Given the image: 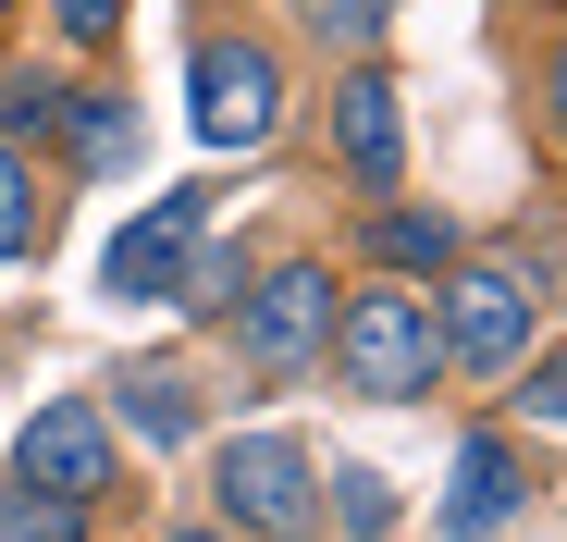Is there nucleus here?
Wrapping results in <instances>:
<instances>
[{
  "mask_svg": "<svg viewBox=\"0 0 567 542\" xmlns=\"http://www.w3.org/2000/svg\"><path fill=\"white\" fill-rule=\"evenodd\" d=\"M333 371H346V395H432V371H444V321H432V296H408V284H370V296H346V321H333Z\"/></svg>",
  "mask_w": 567,
  "mask_h": 542,
  "instance_id": "1",
  "label": "nucleus"
},
{
  "mask_svg": "<svg viewBox=\"0 0 567 542\" xmlns=\"http://www.w3.org/2000/svg\"><path fill=\"white\" fill-rule=\"evenodd\" d=\"M210 493H223V518H235L247 542H309V530H321V469H309L297 431H235Z\"/></svg>",
  "mask_w": 567,
  "mask_h": 542,
  "instance_id": "2",
  "label": "nucleus"
},
{
  "mask_svg": "<svg viewBox=\"0 0 567 542\" xmlns=\"http://www.w3.org/2000/svg\"><path fill=\"white\" fill-rule=\"evenodd\" d=\"M185 86H198V136H210V148H271V124H284V62H271L259 38H198Z\"/></svg>",
  "mask_w": 567,
  "mask_h": 542,
  "instance_id": "3",
  "label": "nucleus"
},
{
  "mask_svg": "<svg viewBox=\"0 0 567 542\" xmlns=\"http://www.w3.org/2000/svg\"><path fill=\"white\" fill-rule=\"evenodd\" d=\"M235 345L259 357V371H309V357L333 345V271H321V259L259 271V284L235 296Z\"/></svg>",
  "mask_w": 567,
  "mask_h": 542,
  "instance_id": "4",
  "label": "nucleus"
},
{
  "mask_svg": "<svg viewBox=\"0 0 567 542\" xmlns=\"http://www.w3.org/2000/svg\"><path fill=\"white\" fill-rule=\"evenodd\" d=\"M530 309H543V296H530V271L468 259L456 284H444V309H432V321H444V357H456V371H506V357L530 345Z\"/></svg>",
  "mask_w": 567,
  "mask_h": 542,
  "instance_id": "5",
  "label": "nucleus"
},
{
  "mask_svg": "<svg viewBox=\"0 0 567 542\" xmlns=\"http://www.w3.org/2000/svg\"><path fill=\"white\" fill-rule=\"evenodd\" d=\"M13 481L62 493V505H100L112 493V419L86 407V395H50L25 431H13Z\"/></svg>",
  "mask_w": 567,
  "mask_h": 542,
  "instance_id": "6",
  "label": "nucleus"
},
{
  "mask_svg": "<svg viewBox=\"0 0 567 542\" xmlns=\"http://www.w3.org/2000/svg\"><path fill=\"white\" fill-rule=\"evenodd\" d=\"M198 247H210V198L185 186V198H161L148 222H124V234H112L100 284H112V296H173V284H185V259H198Z\"/></svg>",
  "mask_w": 567,
  "mask_h": 542,
  "instance_id": "7",
  "label": "nucleus"
},
{
  "mask_svg": "<svg viewBox=\"0 0 567 542\" xmlns=\"http://www.w3.org/2000/svg\"><path fill=\"white\" fill-rule=\"evenodd\" d=\"M333 148L370 198H395V173H408V112H395V86L383 74H346L333 86Z\"/></svg>",
  "mask_w": 567,
  "mask_h": 542,
  "instance_id": "8",
  "label": "nucleus"
},
{
  "mask_svg": "<svg viewBox=\"0 0 567 542\" xmlns=\"http://www.w3.org/2000/svg\"><path fill=\"white\" fill-rule=\"evenodd\" d=\"M506 518H518V444H506V431H468V444H456V481H444V530L482 542V530H506Z\"/></svg>",
  "mask_w": 567,
  "mask_h": 542,
  "instance_id": "9",
  "label": "nucleus"
},
{
  "mask_svg": "<svg viewBox=\"0 0 567 542\" xmlns=\"http://www.w3.org/2000/svg\"><path fill=\"white\" fill-rule=\"evenodd\" d=\"M370 259H395V271H444V259H456V222H444V210H370Z\"/></svg>",
  "mask_w": 567,
  "mask_h": 542,
  "instance_id": "10",
  "label": "nucleus"
},
{
  "mask_svg": "<svg viewBox=\"0 0 567 542\" xmlns=\"http://www.w3.org/2000/svg\"><path fill=\"white\" fill-rule=\"evenodd\" d=\"M112 395H124V419H136L148 444H185V431H198V395H185V371H124Z\"/></svg>",
  "mask_w": 567,
  "mask_h": 542,
  "instance_id": "11",
  "label": "nucleus"
},
{
  "mask_svg": "<svg viewBox=\"0 0 567 542\" xmlns=\"http://www.w3.org/2000/svg\"><path fill=\"white\" fill-rule=\"evenodd\" d=\"M74 518H86V505H62V493H38V481H0V542H74Z\"/></svg>",
  "mask_w": 567,
  "mask_h": 542,
  "instance_id": "12",
  "label": "nucleus"
},
{
  "mask_svg": "<svg viewBox=\"0 0 567 542\" xmlns=\"http://www.w3.org/2000/svg\"><path fill=\"white\" fill-rule=\"evenodd\" d=\"M50 234V210H38V186H25V160H13V136H0V259H25Z\"/></svg>",
  "mask_w": 567,
  "mask_h": 542,
  "instance_id": "13",
  "label": "nucleus"
},
{
  "mask_svg": "<svg viewBox=\"0 0 567 542\" xmlns=\"http://www.w3.org/2000/svg\"><path fill=\"white\" fill-rule=\"evenodd\" d=\"M74 148H86V173L136 160V112H124V100H74Z\"/></svg>",
  "mask_w": 567,
  "mask_h": 542,
  "instance_id": "14",
  "label": "nucleus"
},
{
  "mask_svg": "<svg viewBox=\"0 0 567 542\" xmlns=\"http://www.w3.org/2000/svg\"><path fill=\"white\" fill-rule=\"evenodd\" d=\"M333 518H346L358 542H383V530H395V493H383V469H333Z\"/></svg>",
  "mask_w": 567,
  "mask_h": 542,
  "instance_id": "15",
  "label": "nucleus"
},
{
  "mask_svg": "<svg viewBox=\"0 0 567 542\" xmlns=\"http://www.w3.org/2000/svg\"><path fill=\"white\" fill-rule=\"evenodd\" d=\"M74 100H62V86H38V74H13V86H0V136H50Z\"/></svg>",
  "mask_w": 567,
  "mask_h": 542,
  "instance_id": "16",
  "label": "nucleus"
},
{
  "mask_svg": "<svg viewBox=\"0 0 567 542\" xmlns=\"http://www.w3.org/2000/svg\"><path fill=\"white\" fill-rule=\"evenodd\" d=\"M247 296V271L223 259V247H198V259H185V284H173V309H235Z\"/></svg>",
  "mask_w": 567,
  "mask_h": 542,
  "instance_id": "17",
  "label": "nucleus"
},
{
  "mask_svg": "<svg viewBox=\"0 0 567 542\" xmlns=\"http://www.w3.org/2000/svg\"><path fill=\"white\" fill-rule=\"evenodd\" d=\"M50 13H62V38H74V50H100V38L124 25V0H50Z\"/></svg>",
  "mask_w": 567,
  "mask_h": 542,
  "instance_id": "18",
  "label": "nucleus"
},
{
  "mask_svg": "<svg viewBox=\"0 0 567 542\" xmlns=\"http://www.w3.org/2000/svg\"><path fill=\"white\" fill-rule=\"evenodd\" d=\"M518 407H530V419H555V431H567V357H555V371H530V383H518Z\"/></svg>",
  "mask_w": 567,
  "mask_h": 542,
  "instance_id": "19",
  "label": "nucleus"
},
{
  "mask_svg": "<svg viewBox=\"0 0 567 542\" xmlns=\"http://www.w3.org/2000/svg\"><path fill=\"white\" fill-rule=\"evenodd\" d=\"M321 13H333V25H358V38H370V25H383V13H395V0H321Z\"/></svg>",
  "mask_w": 567,
  "mask_h": 542,
  "instance_id": "20",
  "label": "nucleus"
},
{
  "mask_svg": "<svg viewBox=\"0 0 567 542\" xmlns=\"http://www.w3.org/2000/svg\"><path fill=\"white\" fill-rule=\"evenodd\" d=\"M543 100H555V136H567V50L543 62Z\"/></svg>",
  "mask_w": 567,
  "mask_h": 542,
  "instance_id": "21",
  "label": "nucleus"
},
{
  "mask_svg": "<svg viewBox=\"0 0 567 542\" xmlns=\"http://www.w3.org/2000/svg\"><path fill=\"white\" fill-rule=\"evenodd\" d=\"M173 542H247V530H173Z\"/></svg>",
  "mask_w": 567,
  "mask_h": 542,
  "instance_id": "22",
  "label": "nucleus"
},
{
  "mask_svg": "<svg viewBox=\"0 0 567 542\" xmlns=\"http://www.w3.org/2000/svg\"><path fill=\"white\" fill-rule=\"evenodd\" d=\"M0 13H13V0H0Z\"/></svg>",
  "mask_w": 567,
  "mask_h": 542,
  "instance_id": "23",
  "label": "nucleus"
}]
</instances>
